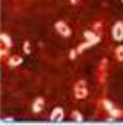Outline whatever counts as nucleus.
<instances>
[{"mask_svg": "<svg viewBox=\"0 0 123 125\" xmlns=\"http://www.w3.org/2000/svg\"><path fill=\"white\" fill-rule=\"evenodd\" d=\"M88 94V90H87V85H85V81L81 80L76 83L75 85V97L76 99H85Z\"/></svg>", "mask_w": 123, "mask_h": 125, "instance_id": "1", "label": "nucleus"}, {"mask_svg": "<svg viewBox=\"0 0 123 125\" xmlns=\"http://www.w3.org/2000/svg\"><path fill=\"white\" fill-rule=\"evenodd\" d=\"M54 28L57 30V32H60L62 35H65V37H70V34H72V30L69 28V25L66 22H63V21H57L54 24Z\"/></svg>", "mask_w": 123, "mask_h": 125, "instance_id": "2", "label": "nucleus"}, {"mask_svg": "<svg viewBox=\"0 0 123 125\" xmlns=\"http://www.w3.org/2000/svg\"><path fill=\"white\" fill-rule=\"evenodd\" d=\"M113 38L116 41H122L123 40V22H116L113 27Z\"/></svg>", "mask_w": 123, "mask_h": 125, "instance_id": "3", "label": "nucleus"}, {"mask_svg": "<svg viewBox=\"0 0 123 125\" xmlns=\"http://www.w3.org/2000/svg\"><path fill=\"white\" fill-rule=\"evenodd\" d=\"M63 116H65L63 109H62V107H56V109H53V112L50 113V121H53V122H60L62 119H63Z\"/></svg>", "mask_w": 123, "mask_h": 125, "instance_id": "4", "label": "nucleus"}, {"mask_svg": "<svg viewBox=\"0 0 123 125\" xmlns=\"http://www.w3.org/2000/svg\"><path fill=\"white\" fill-rule=\"evenodd\" d=\"M84 37H85L88 41H92L94 44H97V43L100 41V38H101L100 35H97L95 32H92V31H88V30H87V31H84Z\"/></svg>", "mask_w": 123, "mask_h": 125, "instance_id": "5", "label": "nucleus"}, {"mask_svg": "<svg viewBox=\"0 0 123 125\" xmlns=\"http://www.w3.org/2000/svg\"><path fill=\"white\" fill-rule=\"evenodd\" d=\"M22 62H24V59H22L21 56H12V57H9L8 63H9V66L15 68V66H18V65H21Z\"/></svg>", "mask_w": 123, "mask_h": 125, "instance_id": "6", "label": "nucleus"}, {"mask_svg": "<svg viewBox=\"0 0 123 125\" xmlns=\"http://www.w3.org/2000/svg\"><path fill=\"white\" fill-rule=\"evenodd\" d=\"M43 106H44V99L43 97H38V99H35V102L32 104V110L37 113V112H40L43 109Z\"/></svg>", "mask_w": 123, "mask_h": 125, "instance_id": "7", "label": "nucleus"}, {"mask_svg": "<svg viewBox=\"0 0 123 125\" xmlns=\"http://www.w3.org/2000/svg\"><path fill=\"white\" fill-rule=\"evenodd\" d=\"M0 38H2V43L5 44V47H8V49H10L12 47V38L8 35V34H2V35H0Z\"/></svg>", "mask_w": 123, "mask_h": 125, "instance_id": "8", "label": "nucleus"}, {"mask_svg": "<svg viewBox=\"0 0 123 125\" xmlns=\"http://www.w3.org/2000/svg\"><path fill=\"white\" fill-rule=\"evenodd\" d=\"M91 46H94V43H92V41H88V40H87L85 43H82V44H79V47L76 49V52H78V53H82V52H85L87 49H89Z\"/></svg>", "mask_w": 123, "mask_h": 125, "instance_id": "9", "label": "nucleus"}, {"mask_svg": "<svg viewBox=\"0 0 123 125\" xmlns=\"http://www.w3.org/2000/svg\"><path fill=\"white\" fill-rule=\"evenodd\" d=\"M110 115H111V118H114V119H116V118L123 116V112H122V110H117L116 107H113V109L110 110Z\"/></svg>", "mask_w": 123, "mask_h": 125, "instance_id": "10", "label": "nucleus"}, {"mask_svg": "<svg viewBox=\"0 0 123 125\" xmlns=\"http://www.w3.org/2000/svg\"><path fill=\"white\" fill-rule=\"evenodd\" d=\"M72 118H73L76 122H82V121H84V116H82L78 110H73V112H72Z\"/></svg>", "mask_w": 123, "mask_h": 125, "instance_id": "11", "label": "nucleus"}, {"mask_svg": "<svg viewBox=\"0 0 123 125\" xmlns=\"http://www.w3.org/2000/svg\"><path fill=\"white\" fill-rule=\"evenodd\" d=\"M101 104H103V106H104V107H105V109H107L108 112H110V110H111V109L114 107V106H113V103H111L110 100H107V99H104V100L101 102Z\"/></svg>", "mask_w": 123, "mask_h": 125, "instance_id": "12", "label": "nucleus"}, {"mask_svg": "<svg viewBox=\"0 0 123 125\" xmlns=\"http://www.w3.org/2000/svg\"><path fill=\"white\" fill-rule=\"evenodd\" d=\"M116 56H117V59L120 62H123V46H119L116 49Z\"/></svg>", "mask_w": 123, "mask_h": 125, "instance_id": "13", "label": "nucleus"}, {"mask_svg": "<svg viewBox=\"0 0 123 125\" xmlns=\"http://www.w3.org/2000/svg\"><path fill=\"white\" fill-rule=\"evenodd\" d=\"M24 53H26V54L31 53V44H29V41H25L24 43Z\"/></svg>", "mask_w": 123, "mask_h": 125, "instance_id": "14", "label": "nucleus"}, {"mask_svg": "<svg viewBox=\"0 0 123 125\" xmlns=\"http://www.w3.org/2000/svg\"><path fill=\"white\" fill-rule=\"evenodd\" d=\"M76 53H78V52H76V49H72V50H70V53H69V59H72V60H73V59L76 57Z\"/></svg>", "mask_w": 123, "mask_h": 125, "instance_id": "15", "label": "nucleus"}, {"mask_svg": "<svg viewBox=\"0 0 123 125\" xmlns=\"http://www.w3.org/2000/svg\"><path fill=\"white\" fill-rule=\"evenodd\" d=\"M8 53H9V49H8V47H6V49L3 47V49H2V57H5V56H8Z\"/></svg>", "mask_w": 123, "mask_h": 125, "instance_id": "16", "label": "nucleus"}, {"mask_svg": "<svg viewBox=\"0 0 123 125\" xmlns=\"http://www.w3.org/2000/svg\"><path fill=\"white\" fill-rule=\"evenodd\" d=\"M94 28L98 31V30H101V22H95V25H94Z\"/></svg>", "mask_w": 123, "mask_h": 125, "instance_id": "17", "label": "nucleus"}, {"mask_svg": "<svg viewBox=\"0 0 123 125\" xmlns=\"http://www.w3.org/2000/svg\"><path fill=\"white\" fill-rule=\"evenodd\" d=\"M3 122H13V118H6Z\"/></svg>", "mask_w": 123, "mask_h": 125, "instance_id": "18", "label": "nucleus"}, {"mask_svg": "<svg viewBox=\"0 0 123 125\" xmlns=\"http://www.w3.org/2000/svg\"><path fill=\"white\" fill-rule=\"evenodd\" d=\"M78 2H79V0H70V3H72V5H76Z\"/></svg>", "mask_w": 123, "mask_h": 125, "instance_id": "19", "label": "nucleus"}, {"mask_svg": "<svg viewBox=\"0 0 123 125\" xmlns=\"http://www.w3.org/2000/svg\"><path fill=\"white\" fill-rule=\"evenodd\" d=\"M122 2H123V0H122Z\"/></svg>", "mask_w": 123, "mask_h": 125, "instance_id": "20", "label": "nucleus"}]
</instances>
